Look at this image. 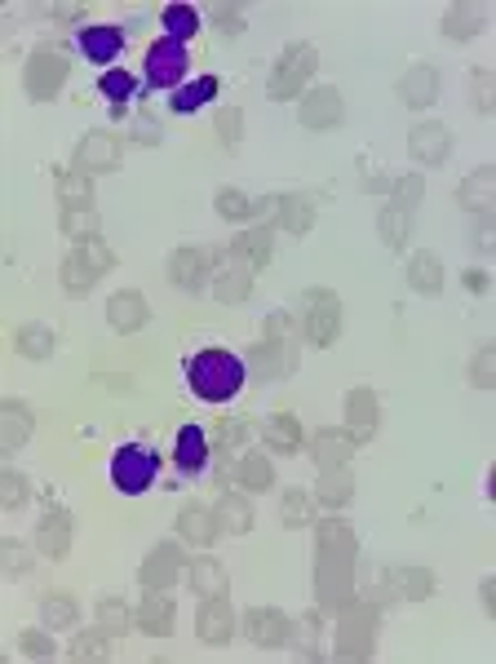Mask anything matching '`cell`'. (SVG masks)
<instances>
[{"label":"cell","mask_w":496,"mask_h":664,"mask_svg":"<svg viewBox=\"0 0 496 664\" xmlns=\"http://www.w3.org/2000/svg\"><path fill=\"white\" fill-rule=\"evenodd\" d=\"M174 465L182 474H200L208 465V438L200 425H182L178 438H174Z\"/></svg>","instance_id":"cell-5"},{"label":"cell","mask_w":496,"mask_h":664,"mask_svg":"<svg viewBox=\"0 0 496 664\" xmlns=\"http://www.w3.org/2000/svg\"><path fill=\"white\" fill-rule=\"evenodd\" d=\"M217 89H222V80H217V76H195V80H187V85L169 98V106L178 111V116H191V111H200L204 102L217 98Z\"/></svg>","instance_id":"cell-6"},{"label":"cell","mask_w":496,"mask_h":664,"mask_svg":"<svg viewBox=\"0 0 496 664\" xmlns=\"http://www.w3.org/2000/svg\"><path fill=\"white\" fill-rule=\"evenodd\" d=\"M102 98H112V102H125V98H133L138 93V80L129 76V72H120V67H112V72H106L102 76Z\"/></svg>","instance_id":"cell-8"},{"label":"cell","mask_w":496,"mask_h":664,"mask_svg":"<svg viewBox=\"0 0 496 664\" xmlns=\"http://www.w3.org/2000/svg\"><path fill=\"white\" fill-rule=\"evenodd\" d=\"M80 53H85L89 63H98V67H112L120 53H125V31L120 27H106V23L85 27L80 31Z\"/></svg>","instance_id":"cell-4"},{"label":"cell","mask_w":496,"mask_h":664,"mask_svg":"<svg viewBox=\"0 0 496 664\" xmlns=\"http://www.w3.org/2000/svg\"><path fill=\"white\" fill-rule=\"evenodd\" d=\"M187 67H191V53H187V44L182 40H174V36H160L151 49H147V85H155V89H182L187 85Z\"/></svg>","instance_id":"cell-3"},{"label":"cell","mask_w":496,"mask_h":664,"mask_svg":"<svg viewBox=\"0 0 496 664\" xmlns=\"http://www.w3.org/2000/svg\"><path fill=\"white\" fill-rule=\"evenodd\" d=\"M160 18H164V36H174V40H182V44L200 31V14H195L191 5H169Z\"/></svg>","instance_id":"cell-7"},{"label":"cell","mask_w":496,"mask_h":664,"mask_svg":"<svg viewBox=\"0 0 496 664\" xmlns=\"http://www.w3.org/2000/svg\"><path fill=\"white\" fill-rule=\"evenodd\" d=\"M244 381H249V368L231 350H213L208 346V350L187 359V385H191V395L200 404H231L244 391Z\"/></svg>","instance_id":"cell-1"},{"label":"cell","mask_w":496,"mask_h":664,"mask_svg":"<svg viewBox=\"0 0 496 664\" xmlns=\"http://www.w3.org/2000/svg\"><path fill=\"white\" fill-rule=\"evenodd\" d=\"M155 474H160V457L151 448H142V443H125V448H116V457H112V483H116V491L142 496V491L155 487Z\"/></svg>","instance_id":"cell-2"}]
</instances>
